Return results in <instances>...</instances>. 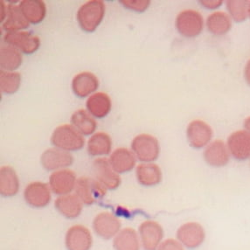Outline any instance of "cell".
<instances>
[{
    "mask_svg": "<svg viewBox=\"0 0 250 250\" xmlns=\"http://www.w3.org/2000/svg\"><path fill=\"white\" fill-rule=\"evenodd\" d=\"M104 14V3L101 0H91L80 7L77 12V21L82 29L92 33L99 26Z\"/></svg>",
    "mask_w": 250,
    "mask_h": 250,
    "instance_id": "6da1fadb",
    "label": "cell"
},
{
    "mask_svg": "<svg viewBox=\"0 0 250 250\" xmlns=\"http://www.w3.org/2000/svg\"><path fill=\"white\" fill-rule=\"evenodd\" d=\"M51 143L55 148L66 151L79 150L85 145L83 134L80 133L73 125H63L54 129Z\"/></svg>",
    "mask_w": 250,
    "mask_h": 250,
    "instance_id": "7a4b0ae2",
    "label": "cell"
},
{
    "mask_svg": "<svg viewBox=\"0 0 250 250\" xmlns=\"http://www.w3.org/2000/svg\"><path fill=\"white\" fill-rule=\"evenodd\" d=\"M131 149L136 158L144 163H152L160 154L158 139L149 134H140L134 138Z\"/></svg>",
    "mask_w": 250,
    "mask_h": 250,
    "instance_id": "3957f363",
    "label": "cell"
},
{
    "mask_svg": "<svg viewBox=\"0 0 250 250\" xmlns=\"http://www.w3.org/2000/svg\"><path fill=\"white\" fill-rule=\"evenodd\" d=\"M75 194L78 196L83 205L95 204L104 198L107 189L96 179L89 177H81L77 179L75 185Z\"/></svg>",
    "mask_w": 250,
    "mask_h": 250,
    "instance_id": "277c9868",
    "label": "cell"
},
{
    "mask_svg": "<svg viewBox=\"0 0 250 250\" xmlns=\"http://www.w3.org/2000/svg\"><path fill=\"white\" fill-rule=\"evenodd\" d=\"M176 28L184 37L194 38L200 35L204 28V20L199 12L185 10L176 18Z\"/></svg>",
    "mask_w": 250,
    "mask_h": 250,
    "instance_id": "5b68a950",
    "label": "cell"
},
{
    "mask_svg": "<svg viewBox=\"0 0 250 250\" xmlns=\"http://www.w3.org/2000/svg\"><path fill=\"white\" fill-rule=\"evenodd\" d=\"M204 227L196 221L186 222L179 227L176 237L185 248L195 250L201 246L206 240Z\"/></svg>",
    "mask_w": 250,
    "mask_h": 250,
    "instance_id": "8992f818",
    "label": "cell"
},
{
    "mask_svg": "<svg viewBox=\"0 0 250 250\" xmlns=\"http://www.w3.org/2000/svg\"><path fill=\"white\" fill-rule=\"evenodd\" d=\"M141 246L145 250H157L164 241V229L159 222L143 221L138 228Z\"/></svg>",
    "mask_w": 250,
    "mask_h": 250,
    "instance_id": "52a82bcc",
    "label": "cell"
},
{
    "mask_svg": "<svg viewBox=\"0 0 250 250\" xmlns=\"http://www.w3.org/2000/svg\"><path fill=\"white\" fill-rule=\"evenodd\" d=\"M121 221L110 212L98 213L93 221V229L96 235L105 240L114 239L121 230Z\"/></svg>",
    "mask_w": 250,
    "mask_h": 250,
    "instance_id": "ba28073f",
    "label": "cell"
},
{
    "mask_svg": "<svg viewBox=\"0 0 250 250\" xmlns=\"http://www.w3.org/2000/svg\"><path fill=\"white\" fill-rule=\"evenodd\" d=\"M93 172L95 179L107 190H116L121 185V177L114 171L108 159L103 158L96 159L93 162Z\"/></svg>",
    "mask_w": 250,
    "mask_h": 250,
    "instance_id": "9c48e42d",
    "label": "cell"
},
{
    "mask_svg": "<svg viewBox=\"0 0 250 250\" xmlns=\"http://www.w3.org/2000/svg\"><path fill=\"white\" fill-rule=\"evenodd\" d=\"M4 41L9 46L25 54L35 53L41 46L40 38L29 32H12L4 35Z\"/></svg>",
    "mask_w": 250,
    "mask_h": 250,
    "instance_id": "30bf717a",
    "label": "cell"
},
{
    "mask_svg": "<svg viewBox=\"0 0 250 250\" xmlns=\"http://www.w3.org/2000/svg\"><path fill=\"white\" fill-rule=\"evenodd\" d=\"M93 237L90 230L85 226H72L65 235V245L67 250H90Z\"/></svg>",
    "mask_w": 250,
    "mask_h": 250,
    "instance_id": "8fae6325",
    "label": "cell"
},
{
    "mask_svg": "<svg viewBox=\"0 0 250 250\" xmlns=\"http://www.w3.org/2000/svg\"><path fill=\"white\" fill-rule=\"evenodd\" d=\"M211 126L202 120H193L188 126L187 137L192 148L200 149L209 145L213 138Z\"/></svg>",
    "mask_w": 250,
    "mask_h": 250,
    "instance_id": "7c38bea8",
    "label": "cell"
},
{
    "mask_svg": "<svg viewBox=\"0 0 250 250\" xmlns=\"http://www.w3.org/2000/svg\"><path fill=\"white\" fill-rule=\"evenodd\" d=\"M50 187L46 183L34 181L30 183L24 191V198L26 204L34 208H43L50 203Z\"/></svg>",
    "mask_w": 250,
    "mask_h": 250,
    "instance_id": "4fadbf2b",
    "label": "cell"
},
{
    "mask_svg": "<svg viewBox=\"0 0 250 250\" xmlns=\"http://www.w3.org/2000/svg\"><path fill=\"white\" fill-rule=\"evenodd\" d=\"M76 175L69 169L55 171L49 177V187L51 191L58 196L70 194L75 190Z\"/></svg>",
    "mask_w": 250,
    "mask_h": 250,
    "instance_id": "5bb4252c",
    "label": "cell"
},
{
    "mask_svg": "<svg viewBox=\"0 0 250 250\" xmlns=\"http://www.w3.org/2000/svg\"><path fill=\"white\" fill-rule=\"evenodd\" d=\"M227 146L233 159L245 161L250 159V133L247 130L234 131L228 138Z\"/></svg>",
    "mask_w": 250,
    "mask_h": 250,
    "instance_id": "9a60e30c",
    "label": "cell"
},
{
    "mask_svg": "<svg viewBox=\"0 0 250 250\" xmlns=\"http://www.w3.org/2000/svg\"><path fill=\"white\" fill-rule=\"evenodd\" d=\"M74 158L68 151L58 148H51L45 150L41 157L42 167L46 171H59L70 167Z\"/></svg>",
    "mask_w": 250,
    "mask_h": 250,
    "instance_id": "2e32d148",
    "label": "cell"
},
{
    "mask_svg": "<svg viewBox=\"0 0 250 250\" xmlns=\"http://www.w3.org/2000/svg\"><path fill=\"white\" fill-rule=\"evenodd\" d=\"M203 158L210 167L215 168L224 167L229 162V150L223 141L215 140L206 147Z\"/></svg>",
    "mask_w": 250,
    "mask_h": 250,
    "instance_id": "e0dca14e",
    "label": "cell"
},
{
    "mask_svg": "<svg viewBox=\"0 0 250 250\" xmlns=\"http://www.w3.org/2000/svg\"><path fill=\"white\" fill-rule=\"evenodd\" d=\"M99 88V80L90 72H83L75 75L72 81V89L75 96L84 98Z\"/></svg>",
    "mask_w": 250,
    "mask_h": 250,
    "instance_id": "ac0fdd59",
    "label": "cell"
},
{
    "mask_svg": "<svg viewBox=\"0 0 250 250\" xmlns=\"http://www.w3.org/2000/svg\"><path fill=\"white\" fill-rule=\"evenodd\" d=\"M54 207L63 217L67 219H75L83 212V203L76 194L70 193L59 196L54 202Z\"/></svg>",
    "mask_w": 250,
    "mask_h": 250,
    "instance_id": "d6986e66",
    "label": "cell"
},
{
    "mask_svg": "<svg viewBox=\"0 0 250 250\" xmlns=\"http://www.w3.org/2000/svg\"><path fill=\"white\" fill-rule=\"evenodd\" d=\"M108 161L114 171L118 174L129 172L136 166L137 158L132 151L127 148H118L110 155Z\"/></svg>",
    "mask_w": 250,
    "mask_h": 250,
    "instance_id": "ffe728a7",
    "label": "cell"
},
{
    "mask_svg": "<svg viewBox=\"0 0 250 250\" xmlns=\"http://www.w3.org/2000/svg\"><path fill=\"white\" fill-rule=\"evenodd\" d=\"M136 176L139 184L151 188L162 181V171L154 163H143L137 167Z\"/></svg>",
    "mask_w": 250,
    "mask_h": 250,
    "instance_id": "44dd1931",
    "label": "cell"
},
{
    "mask_svg": "<svg viewBox=\"0 0 250 250\" xmlns=\"http://www.w3.org/2000/svg\"><path fill=\"white\" fill-rule=\"evenodd\" d=\"M28 26L29 22L24 17L20 5L15 4V2H10L7 5V15L2 23V28L7 33H12L25 29Z\"/></svg>",
    "mask_w": 250,
    "mask_h": 250,
    "instance_id": "7402d4cb",
    "label": "cell"
},
{
    "mask_svg": "<svg viewBox=\"0 0 250 250\" xmlns=\"http://www.w3.org/2000/svg\"><path fill=\"white\" fill-rule=\"evenodd\" d=\"M20 191V179L11 167L0 169V193L3 197L15 196Z\"/></svg>",
    "mask_w": 250,
    "mask_h": 250,
    "instance_id": "603a6c76",
    "label": "cell"
},
{
    "mask_svg": "<svg viewBox=\"0 0 250 250\" xmlns=\"http://www.w3.org/2000/svg\"><path fill=\"white\" fill-rule=\"evenodd\" d=\"M20 8L25 20L32 24H39L46 17V4L42 0H22Z\"/></svg>",
    "mask_w": 250,
    "mask_h": 250,
    "instance_id": "cb8c5ba5",
    "label": "cell"
},
{
    "mask_svg": "<svg viewBox=\"0 0 250 250\" xmlns=\"http://www.w3.org/2000/svg\"><path fill=\"white\" fill-rule=\"evenodd\" d=\"M89 114L96 118H104L111 110V99L104 92L90 96L86 104Z\"/></svg>",
    "mask_w": 250,
    "mask_h": 250,
    "instance_id": "d4e9b609",
    "label": "cell"
},
{
    "mask_svg": "<svg viewBox=\"0 0 250 250\" xmlns=\"http://www.w3.org/2000/svg\"><path fill=\"white\" fill-rule=\"evenodd\" d=\"M116 250H140L141 242L138 233L131 228H125L113 239Z\"/></svg>",
    "mask_w": 250,
    "mask_h": 250,
    "instance_id": "484cf974",
    "label": "cell"
},
{
    "mask_svg": "<svg viewBox=\"0 0 250 250\" xmlns=\"http://www.w3.org/2000/svg\"><path fill=\"white\" fill-rule=\"evenodd\" d=\"M206 24L211 34L220 36L229 32L232 27V19L228 13L215 12L209 15Z\"/></svg>",
    "mask_w": 250,
    "mask_h": 250,
    "instance_id": "4316f807",
    "label": "cell"
},
{
    "mask_svg": "<svg viewBox=\"0 0 250 250\" xmlns=\"http://www.w3.org/2000/svg\"><path fill=\"white\" fill-rule=\"evenodd\" d=\"M22 55L21 51L12 46H2L0 49V67L4 71H13L21 67Z\"/></svg>",
    "mask_w": 250,
    "mask_h": 250,
    "instance_id": "83f0119b",
    "label": "cell"
},
{
    "mask_svg": "<svg viewBox=\"0 0 250 250\" xmlns=\"http://www.w3.org/2000/svg\"><path fill=\"white\" fill-rule=\"evenodd\" d=\"M112 140L105 132H97L92 136L88 142V151L91 156H104L110 153Z\"/></svg>",
    "mask_w": 250,
    "mask_h": 250,
    "instance_id": "f1b7e54d",
    "label": "cell"
},
{
    "mask_svg": "<svg viewBox=\"0 0 250 250\" xmlns=\"http://www.w3.org/2000/svg\"><path fill=\"white\" fill-rule=\"evenodd\" d=\"M71 124L83 135H91L96 131V120L84 109L76 110L71 117Z\"/></svg>",
    "mask_w": 250,
    "mask_h": 250,
    "instance_id": "f546056e",
    "label": "cell"
},
{
    "mask_svg": "<svg viewBox=\"0 0 250 250\" xmlns=\"http://www.w3.org/2000/svg\"><path fill=\"white\" fill-rule=\"evenodd\" d=\"M249 3L247 0H229L226 2L230 18L235 22H243L249 16Z\"/></svg>",
    "mask_w": 250,
    "mask_h": 250,
    "instance_id": "4dcf8cb0",
    "label": "cell"
},
{
    "mask_svg": "<svg viewBox=\"0 0 250 250\" xmlns=\"http://www.w3.org/2000/svg\"><path fill=\"white\" fill-rule=\"evenodd\" d=\"M21 83V74L0 70V89L3 93L13 94L17 92Z\"/></svg>",
    "mask_w": 250,
    "mask_h": 250,
    "instance_id": "1f68e13d",
    "label": "cell"
},
{
    "mask_svg": "<svg viewBox=\"0 0 250 250\" xmlns=\"http://www.w3.org/2000/svg\"><path fill=\"white\" fill-rule=\"evenodd\" d=\"M125 8L129 9L137 13H144L150 6L149 0H121L120 1Z\"/></svg>",
    "mask_w": 250,
    "mask_h": 250,
    "instance_id": "d6a6232c",
    "label": "cell"
},
{
    "mask_svg": "<svg viewBox=\"0 0 250 250\" xmlns=\"http://www.w3.org/2000/svg\"><path fill=\"white\" fill-rule=\"evenodd\" d=\"M157 250H185V247L177 239L169 238L164 240Z\"/></svg>",
    "mask_w": 250,
    "mask_h": 250,
    "instance_id": "836d02e7",
    "label": "cell"
},
{
    "mask_svg": "<svg viewBox=\"0 0 250 250\" xmlns=\"http://www.w3.org/2000/svg\"><path fill=\"white\" fill-rule=\"evenodd\" d=\"M200 4L205 8L214 10V9L221 7V4H223V1H221V0H203V1H200Z\"/></svg>",
    "mask_w": 250,
    "mask_h": 250,
    "instance_id": "e575fe53",
    "label": "cell"
},
{
    "mask_svg": "<svg viewBox=\"0 0 250 250\" xmlns=\"http://www.w3.org/2000/svg\"><path fill=\"white\" fill-rule=\"evenodd\" d=\"M244 78L246 80L247 83L250 86V60L248 61L244 68Z\"/></svg>",
    "mask_w": 250,
    "mask_h": 250,
    "instance_id": "d590c367",
    "label": "cell"
},
{
    "mask_svg": "<svg viewBox=\"0 0 250 250\" xmlns=\"http://www.w3.org/2000/svg\"><path fill=\"white\" fill-rule=\"evenodd\" d=\"M1 12H2V16H1L0 22L3 23L7 15V5L4 4V1H1Z\"/></svg>",
    "mask_w": 250,
    "mask_h": 250,
    "instance_id": "8d00e7d4",
    "label": "cell"
},
{
    "mask_svg": "<svg viewBox=\"0 0 250 250\" xmlns=\"http://www.w3.org/2000/svg\"><path fill=\"white\" fill-rule=\"evenodd\" d=\"M244 128H245V130H247L248 132H250V117H247L246 119H245V121H244Z\"/></svg>",
    "mask_w": 250,
    "mask_h": 250,
    "instance_id": "74e56055",
    "label": "cell"
},
{
    "mask_svg": "<svg viewBox=\"0 0 250 250\" xmlns=\"http://www.w3.org/2000/svg\"><path fill=\"white\" fill-rule=\"evenodd\" d=\"M249 17L250 18V3H249Z\"/></svg>",
    "mask_w": 250,
    "mask_h": 250,
    "instance_id": "f35d334b",
    "label": "cell"
}]
</instances>
